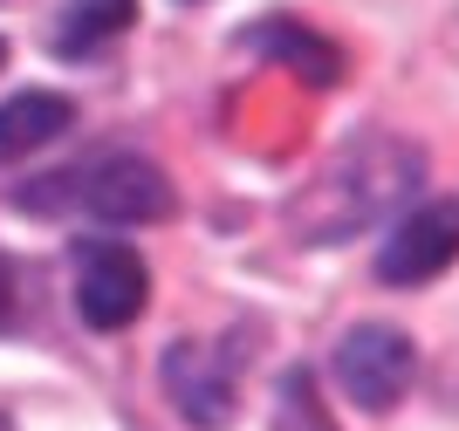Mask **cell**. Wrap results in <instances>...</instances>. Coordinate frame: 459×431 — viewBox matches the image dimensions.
Returning a JSON list of instances; mask_svg holds the SVG:
<instances>
[{
	"mask_svg": "<svg viewBox=\"0 0 459 431\" xmlns=\"http://www.w3.org/2000/svg\"><path fill=\"white\" fill-rule=\"evenodd\" d=\"M131 21H137V0H69V7H62V28H56V48L62 56H96V48L117 41Z\"/></svg>",
	"mask_w": 459,
	"mask_h": 431,
	"instance_id": "8",
	"label": "cell"
},
{
	"mask_svg": "<svg viewBox=\"0 0 459 431\" xmlns=\"http://www.w3.org/2000/svg\"><path fill=\"white\" fill-rule=\"evenodd\" d=\"M144 295H152V274H144V261H137L131 246L117 240H96L76 254V315L90 322V329H124V322L144 315Z\"/></svg>",
	"mask_w": 459,
	"mask_h": 431,
	"instance_id": "2",
	"label": "cell"
},
{
	"mask_svg": "<svg viewBox=\"0 0 459 431\" xmlns=\"http://www.w3.org/2000/svg\"><path fill=\"white\" fill-rule=\"evenodd\" d=\"M453 261H459V199H425V206H411L404 226L384 240L377 274L391 288H419V281H439Z\"/></svg>",
	"mask_w": 459,
	"mask_h": 431,
	"instance_id": "4",
	"label": "cell"
},
{
	"mask_svg": "<svg viewBox=\"0 0 459 431\" xmlns=\"http://www.w3.org/2000/svg\"><path fill=\"white\" fill-rule=\"evenodd\" d=\"M28 212H90V220L110 226H137V220H165L172 212V185L165 171L131 158V151H103L90 165H69L56 178H35L21 192Z\"/></svg>",
	"mask_w": 459,
	"mask_h": 431,
	"instance_id": "1",
	"label": "cell"
},
{
	"mask_svg": "<svg viewBox=\"0 0 459 431\" xmlns=\"http://www.w3.org/2000/svg\"><path fill=\"white\" fill-rule=\"evenodd\" d=\"M411 370H419V349L398 329H384V322H364V329H350L336 342V376H343V391L364 411H391L411 391Z\"/></svg>",
	"mask_w": 459,
	"mask_h": 431,
	"instance_id": "3",
	"label": "cell"
},
{
	"mask_svg": "<svg viewBox=\"0 0 459 431\" xmlns=\"http://www.w3.org/2000/svg\"><path fill=\"white\" fill-rule=\"evenodd\" d=\"M69 124H76V110H69V96H56V90L7 96V103H0V165H14V158H28V151L56 144Z\"/></svg>",
	"mask_w": 459,
	"mask_h": 431,
	"instance_id": "6",
	"label": "cell"
},
{
	"mask_svg": "<svg viewBox=\"0 0 459 431\" xmlns=\"http://www.w3.org/2000/svg\"><path fill=\"white\" fill-rule=\"evenodd\" d=\"M247 41L261 48V56L288 62V69L302 75V82H336V75H343V56H336V48H329L323 35L295 28V21H268V28H254Z\"/></svg>",
	"mask_w": 459,
	"mask_h": 431,
	"instance_id": "7",
	"label": "cell"
},
{
	"mask_svg": "<svg viewBox=\"0 0 459 431\" xmlns=\"http://www.w3.org/2000/svg\"><path fill=\"white\" fill-rule=\"evenodd\" d=\"M0 62H7V48H0Z\"/></svg>",
	"mask_w": 459,
	"mask_h": 431,
	"instance_id": "11",
	"label": "cell"
},
{
	"mask_svg": "<svg viewBox=\"0 0 459 431\" xmlns=\"http://www.w3.org/2000/svg\"><path fill=\"white\" fill-rule=\"evenodd\" d=\"M7 308H14V267H7V254H0V322H7Z\"/></svg>",
	"mask_w": 459,
	"mask_h": 431,
	"instance_id": "9",
	"label": "cell"
},
{
	"mask_svg": "<svg viewBox=\"0 0 459 431\" xmlns=\"http://www.w3.org/2000/svg\"><path fill=\"white\" fill-rule=\"evenodd\" d=\"M0 431H14V425H7V418H0Z\"/></svg>",
	"mask_w": 459,
	"mask_h": 431,
	"instance_id": "10",
	"label": "cell"
},
{
	"mask_svg": "<svg viewBox=\"0 0 459 431\" xmlns=\"http://www.w3.org/2000/svg\"><path fill=\"white\" fill-rule=\"evenodd\" d=\"M165 391H172L178 418H192L199 431H227L233 418V370L212 342H172L165 349Z\"/></svg>",
	"mask_w": 459,
	"mask_h": 431,
	"instance_id": "5",
	"label": "cell"
}]
</instances>
